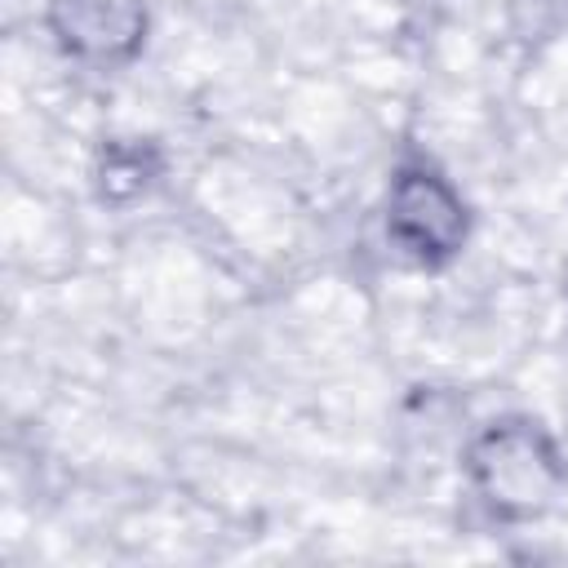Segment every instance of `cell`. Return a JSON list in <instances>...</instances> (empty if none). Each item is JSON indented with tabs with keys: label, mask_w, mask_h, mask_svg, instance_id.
<instances>
[{
	"label": "cell",
	"mask_w": 568,
	"mask_h": 568,
	"mask_svg": "<svg viewBox=\"0 0 568 568\" xmlns=\"http://www.w3.org/2000/svg\"><path fill=\"white\" fill-rule=\"evenodd\" d=\"M44 31L62 58L115 71L142 58L151 40V9L146 0H44Z\"/></svg>",
	"instance_id": "obj_3"
},
{
	"label": "cell",
	"mask_w": 568,
	"mask_h": 568,
	"mask_svg": "<svg viewBox=\"0 0 568 568\" xmlns=\"http://www.w3.org/2000/svg\"><path fill=\"white\" fill-rule=\"evenodd\" d=\"M169 173V151L160 138L142 133H115L102 138L89 164V191L102 209H133L146 200Z\"/></svg>",
	"instance_id": "obj_4"
},
{
	"label": "cell",
	"mask_w": 568,
	"mask_h": 568,
	"mask_svg": "<svg viewBox=\"0 0 568 568\" xmlns=\"http://www.w3.org/2000/svg\"><path fill=\"white\" fill-rule=\"evenodd\" d=\"M382 231H386V244L408 266L444 271L466 253L475 235V213H470V200L457 191V182L439 164L408 155L390 169Z\"/></svg>",
	"instance_id": "obj_2"
},
{
	"label": "cell",
	"mask_w": 568,
	"mask_h": 568,
	"mask_svg": "<svg viewBox=\"0 0 568 568\" xmlns=\"http://www.w3.org/2000/svg\"><path fill=\"white\" fill-rule=\"evenodd\" d=\"M462 475L488 519L524 528L541 524L559 506L568 488V457L541 417L497 413L462 444Z\"/></svg>",
	"instance_id": "obj_1"
}]
</instances>
